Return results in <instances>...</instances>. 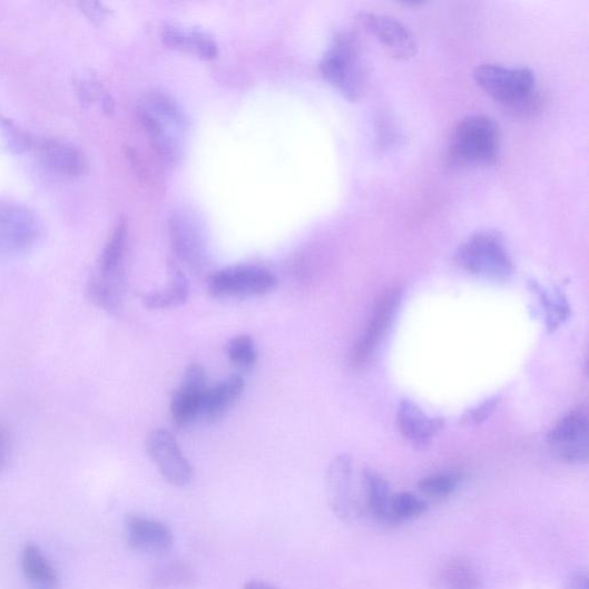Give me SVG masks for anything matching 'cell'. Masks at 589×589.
I'll use <instances>...</instances> for the list:
<instances>
[{
    "mask_svg": "<svg viewBox=\"0 0 589 589\" xmlns=\"http://www.w3.org/2000/svg\"><path fill=\"white\" fill-rule=\"evenodd\" d=\"M396 419L402 435L415 445L428 444L444 425L442 419L431 418L410 400L399 404Z\"/></svg>",
    "mask_w": 589,
    "mask_h": 589,
    "instance_id": "cell-16",
    "label": "cell"
},
{
    "mask_svg": "<svg viewBox=\"0 0 589 589\" xmlns=\"http://www.w3.org/2000/svg\"><path fill=\"white\" fill-rule=\"evenodd\" d=\"M206 391L205 370L199 364L189 365L181 386L170 403L173 422L181 428L190 424L202 411Z\"/></svg>",
    "mask_w": 589,
    "mask_h": 589,
    "instance_id": "cell-13",
    "label": "cell"
},
{
    "mask_svg": "<svg viewBox=\"0 0 589 589\" xmlns=\"http://www.w3.org/2000/svg\"><path fill=\"white\" fill-rule=\"evenodd\" d=\"M22 571L33 582L51 586L57 581V571L39 546L28 543L21 557Z\"/></svg>",
    "mask_w": 589,
    "mask_h": 589,
    "instance_id": "cell-22",
    "label": "cell"
},
{
    "mask_svg": "<svg viewBox=\"0 0 589 589\" xmlns=\"http://www.w3.org/2000/svg\"><path fill=\"white\" fill-rule=\"evenodd\" d=\"M127 240V223L120 219L104 247L97 273L87 288L90 301L114 315L118 314L122 307Z\"/></svg>",
    "mask_w": 589,
    "mask_h": 589,
    "instance_id": "cell-1",
    "label": "cell"
},
{
    "mask_svg": "<svg viewBox=\"0 0 589 589\" xmlns=\"http://www.w3.org/2000/svg\"><path fill=\"white\" fill-rule=\"evenodd\" d=\"M196 581L195 571L185 562L175 561L157 568L149 578L153 589H183Z\"/></svg>",
    "mask_w": 589,
    "mask_h": 589,
    "instance_id": "cell-23",
    "label": "cell"
},
{
    "mask_svg": "<svg viewBox=\"0 0 589 589\" xmlns=\"http://www.w3.org/2000/svg\"><path fill=\"white\" fill-rule=\"evenodd\" d=\"M446 589H479L480 578L474 566L464 558L450 560L442 571Z\"/></svg>",
    "mask_w": 589,
    "mask_h": 589,
    "instance_id": "cell-24",
    "label": "cell"
},
{
    "mask_svg": "<svg viewBox=\"0 0 589 589\" xmlns=\"http://www.w3.org/2000/svg\"><path fill=\"white\" fill-rule=\"evenodd\" d=\"M228 357L239 371H251L257 363L255 341L249 335H237L228 343Z\"/></svg>",
    "mask_w": 589,
    "mask_h": 589,
    "instance_id": "cell-28",
    "label": "cell"
},
{
    "mask_svg": "<svg viewBox=\"0 0 589 589\" xmlns=\"http://www.w3.org/2000/svg\"><path fill=\"white\" fill-rule=\"evenodd\" d=\"M126 539L132 550L145 553H163L173 543L171 531L166 524L141 514L127 517Z\"/></svg>",
    "mask_w": 589,
    "mask_h": 589,
    "instance_id": "cell-14",
    "label": "cell"
},
{
    "mask_svg": "<svg viewBox=\"0 0 589 589\" xmlns=\"http://www.w3.org/2000/svg\"><path fill=\"white\" fill-rule=\"evenodd\" d=\"M245 589H275V588L262 581H251L246 583Z\"/></svg>",
    "mask_w": 589,
    "mask_h": 589,
    "instance_id": "cell-34",
    "label": "cell"
},
{
    "mask_svg": "<svg viewBox=\"0 0 589 589\" xmlns=\"http://www.w3.org/2000/svg\"><path fill=\"white\" fill-rule=\"evenodd\" d=\"M499 125L488 116L463 118L449 138L448 159L457 166H491L499 158Z\"/></svg>",
    "mask_w": 589,
    "mask_h": 589,
    "instance_id": "cell-2",
    "label": "cell"
},
{
    "mask_svg": "<svg viewBox=\"0 0 589 589\" xmlns=\"http://www.w3.org/2000/svg\"><path fill=\"white\" fill-rule=\"evenodd\" d=\"M473 77L484 92L504 106L516 110L531 106L536 89V76L531 69L483 63L475 68Z\"/></svg>",
    "mask_w": 589,
    "mask_h": 589,
    "instance_id": "cell-4",
    "label": "cell"
},
{
    "mask_svg": "<svg viewBox=\"0 0 589 589\" xmlns=\"http://www.w3.org/2000/svg\"><path fill=\"white\" fill-rule=\"evenodd\" d=\"M245 390V381L239 375H233L218 386L207 390L202 411L209 423H218L229 409L237 402Z\"/></svg>",
    "mask_w": 589,
    "mask_h": 589,
    "instance_id": "cell-19",
    "label": "cell"
},
{
    "mask_svg": "<svg viewBox=\"0 0 589 589\" xmlns=\"http://www.w3.org/2000/svg\"><path fill=\"white\" fill-rule=\"evenodd\" d=\"M327 495L332 510L344 523H353L362 516V488L357 490L354 465L350 457H337L326 474Z\"/></svg>",
    "mask_w": 589,
    "mask_h": 589,
    "instance_id": "cell-8",
    "label": "cell"
},
{
    "mask_svg": "<svg viewBox=\"0 0 589 589\" xmlns=\"http://www.w3.org/2000/svg\"><path fill=\"white\" fill-rule=\"evenodd\" d=\"M278 286L275 275L257 266H234L210 276L209 292L216 297H257Z\"/></svg>",
    "mask_w": 589,
    "mask_h": 589,
    "instance_id": "cell-7",
    "label": "cell"
},
{
    "mask_svg": "<svg viewBox=\"0 0 589 589\" xmlns=\"http://www.w3.org/2000/svg\"><path fill=\"white\" fill-rule=\"evenodd\" d=\"M13 452V435L7 423L0 421V473L10 465Z\"/></svg>",
    "mask_w": 589,
    "mask_h": 589,
    "instance_id": "cell-31",
    "label": "cell"
},
{
    "mask_svg": "<svg viewBox=\"0 0 589 589\" xmlns=\"http://www.w3.org/2000/svg\"><path fill=\"white\" fill-rule=\"evenodd\" d=\"M428 511L425 500L412 493H400L392 497L390 505V526H399L403 522L423 516Z\"/></svg>",
    "mask_w": 589,
    "mask_h": 589,
    "instance_id": "cell-25",
    "label": "cell"
},
{
    "mask_svg": "<svg viewBox=\"0 0 589 589\" xmlns=\"http://www.w3.org/2000/svg\"><path fill=\"white\" fill-rule=\"evenodd\" d=\"M548 443L561 460L586 463L588 460V418L583 409L566 415L548 434Z\"/></svg>",
    "mask_w": 589,
    "mask_h": 589,
    "instance_id": "cell-11",
    "label": "cell"
},
{
    "mask_svg": "<svg viewBox=\"0 0 589 589\" xmlns=\"http://www.w3.org/2000/svg\"><path fill=\"white\" fill-rule=\"evenodd\" d=\"M542 302L547 311L548 326L557 328L569 315L567 301L560 294L549 295L541 293Z\"/></svg>",
    "mask_w": 589,
    "mask_h": 589,
    "instance_id": "cell-29",
    "label": "cell"
},
{
    "mask_svg": "<svg viewBox=\"0 0 589 589\" xmlns=\"http://www.w3.org/2000/svg\"><path fill=\"white\" fill-rule=\"evenodd\" d=\"M37 150L45 164L61 176L77 178L87 171L85 154L59 138H43L38 143Z\"/></svg>",
    "mask_w": 589,
    "mask_h": 589,
    "instance_id": "cell-15",
    "label": "cell"
},
{
    "mask_svg": "<svg viewBox=\"0 0 589 589\" xmlns=\"http://www.w3.org/2000/svg\"><path fill=\"white\" fill-rule=\"evenodd\" d=\"M84 11L91 18H102L106 14V10L98 3H85L82 4Z\"/></svg>",
    "mask_w": 589,
    "mask_h": 589,
    "instance_id": "cell-33",
    "label": "cell"
},
{
    "mask_svg": "<svg viewBox=\"0 0 589 589\" xmlns=\"http://www.w3.org/2000/svg\"><path fill=\"white\" fill-rule=\"evenodd\" d=\"M321 71L344 98L350 101L361 98L366 86V67L355 33L344 31L336 35L321 63Z\"/></svg>",
    "mask_w": 589,
    "mask_h": 589,
    "instance_id": "cell-3",
    "label": "cell"
},
{
    "mask_svg": "<svg viewBox=\"0 0 589 589\" xmlns=\"http://www.w3.org/2000/svg\"><path fill=\"white\" fill-rule=\"evenodd\" d=\"M43 224L30 207L0 200V261L19 258L38 247Z\"/></svg>",
    "mask_w": 589,
    "mask_h": 589,
    "instance_id": "cell-5",
    "label": "cell"
},
{
    "mask_svg": "<svg viewBox=\"0 0 589 589\" xmlns=\"http://www.w3.org/2000/svg\"><path fill=\"white\" fill-rule=\"evenodd\" d=\"M457 261L469 273L487 279L507 281L513 273V263L502 238L491 232L478 233L464 242Z\"/></svg>",
    "mask_w": 589,
    "mask_h": 589,
    "instance_id": "cell-6",
    "label": "cell"
},
{
    "mask_svg": "<svg viewBox=\"0 0 589 589\" xmlns=\"http://www.w3.org/2000/svg\"><path fill=\"white\" fill-rule=\"evenodd\" d=\"M461 482V475L455 472L434 473L423 478L419 483V490L423 497L430 500H443L453 495Z\"/></svg>",
    "mask_w": 589,
    "mask_h": 589,
    "instance_id": "cell-26",
    "label": "cell"
},
{
    "mask_svg": "<svg viewBox=\"0 0 589 589\" xmlns=\"http://www.w3.org/2000/svg\"><path fill=\"white\" fill-rule=\"evenodd\" d=\"M401 300L402 289L399 286L389 288L379 297L370 323L351 354L350 364L353 369H361L372 359L394 320Z\"/></svg>",
    "mask_w": 589,
    "mask_h": 589,
    "instance_id": "cell-9",
    "label": "cell"
},
{
    "mask_svg": "<svg viewBox=\"0 0 589 589\" xmlns=\"http://www.w3.org/2000/svg\"><path fill=\"white\" fill-rule=\"evenodd\" d=\"M392 493L387 481L374 471L365 470L362 479V516L390 526Z\"/></svg>",
    "mask_w": 589,
    "mask_h": 589,
    "instance_id": "cell-18",
    "label": "cell"
},
{
    "mask_svg": "<svg viewBox=\"0 0 589 589\" xmlns=\"http://www.w3.org/2000/svg\"><path fill=\"white\" fill-rule=\"evenodd\" d=\"M163 41L171 49L195 53L203 59H214L218 55L216 42L200 31H186L168 27L163 31Z\"/></svg>",
    "mask_w": 589,
    "mask_h": 589,
    "instance_id": "cell-20",
    "label": "cell"
},
{
    "mask_svg": "<svg viewBox=\"0 0 589 589\" xmlns=\"http://www.w3.org/2000/svg\"><path fill=\"white\" fill-rule=\"evenodd\" d=\"M151 461L163 477L177 488H185L194 479V468L170 432L164 429L153 431L147 439Z\"/></svg>",
    "mask_w": 589,
    "mask_h": 589,
    "instance_id": "cell-10",
    "label": "cell"
},
{
    "mask_svg": "<svg viewBox=\"0 0 589 589\" xmlns=\"http://www.w3.org/2000/svg\"><path fill=\"white\" fill-rule=\"evenodd\" d=\"M189 294V286L184 272L176 265H168V285L163 291H156L145 296V304L149 308L165 310L183 305Z\"/></svg>",
    "mask_w": 589,
    "mask_h": 589,
    "instance_id": "cell-21",
    "label": "cell"
},
{
    "mask_svg": "<svg viewBox=\"0 0 589 589\" xmlns=\"http://www.w3.org/2000/svg\"><path fill=\"white\" fill-rule=\"evenodd\" d=\"M153 115L165 122H170L177 127H185L187 120L179 104L171 96L163 91H151L147 98V106L144 107Z\"/></svg>",
    "mask_w": 589,
    "mask_h": 589,
    "instance_id": "cell-27",
    "label": "cell"
},
{
    "mask_svg": "<svg viewBox=\"0 0 589 589\" xmlns=\"http://www.w3.org/2000/svg\"><path fill=\"white\" fill-rule=\"evenodd\" d=\"M566 589H588V575L586 571H577L573 573L566 586Z\"/></svg>",
    "mask_w": 589,
    "mask_h": 589,
    "instance_id": "cell-32",
    "label": "cell"
},
{
    "mask_svg": "<svg viewBox=\"0 0 589 589\" xmlns=\"http://www.w3.org/2000/svg\"><path fill=\"white\" fill-rule=\"evenodd\" d=\"M499 403L500 396H494L482 402L480 405L469 410L463 415L461 424L463 426H475L483 423L491 418V414L494 412Z\"/></svg>",
    "mask_w": 589,
    "mask_h": 589,
    "instance_id": "cell-30",
    "label": "cell"
},
{
    "mask_svg": "<svg viewBox=\"0 0 589 589\" xmlns=\"http://www.w3.org/2000/svg\"><path fill=\"white\" fill-rule=\"evenodd\" d=\"M169 236L178 257L195 269L205 264V248L198 228L192 218L178 215L169 220Z\"/></svg>",
    "mask_w": 589,
    "mask_h": 589,
    "instance_id": "cell-17",
    "label": "cell"
},
{
    "mask_svg": "<svg viewBox=\"0 0 589 589\" xmlns=\"http://www.w3.org/2000/svg\"><path fill=\"white\" fill-rule=\"evenodd\" d=\"M363 27L397 60H409L419 52L413 33L399 20L385 14L365 12L360 16Z\"/></svg>",
    "mask_w": 589,
    "mask_h": 589,
    "instance_id": "cell-12",
    "label": "cell"
}]
</instances>
